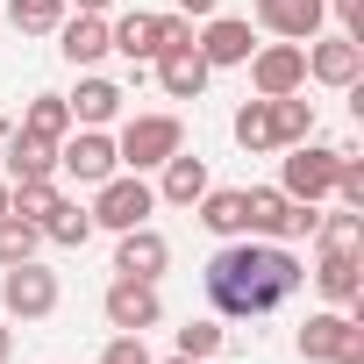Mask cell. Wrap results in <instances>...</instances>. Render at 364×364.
<instances>
[{
    "label": "cell",
    "mask_w": 364,
    "mask_h": 364,
    "mask_svg": "<svg viewBox=\"0 0 364 364\" xmlns=\"http://www.w3.org/2000/svg\"><path fill=\"white\" fill-rule=\"evenodd\" d=\"M208 186H215V178H208V157H200V150H171V157L157 164V200H164V208H193Z\"/></svg>",
    "instance_id": "14"
},
{
    "label": "cell",
    "mask_w": 364,
    "mask_h": 364,
    "mask_svg": "<svg viewBox=\"0 0 364 364\" xmlns=\"http://www.w3.org/2000/svg\"><path fill=\"white\" fill-rule=\"evenodd\" d=\"M65 8H72V15H107L114 0H65Z\"/></svg>",
    "instance_id": "34"
},
{
    "label": "cell",
    "mask_w": 364,
    "mask_h": 364,
    "mask_svg": "<svg viewBox=\"0 0 364 364\" xmlns=\"http://www.w3.org/2000/svg\"><path fill=\"white\" fill-rule=\"evenodd\" d=\"M243 65H250V93H257V100L307 93V43H257Z\"/></svg>",
    "instance_id": "7"
},
{
    "label": "cell",
    "mask_w": 364,
    "mask_h": 364,
    "mask_svg": "<svg viewBox=\"0 0 364 364\" xmlns=\"http://www.w3.org/2000/svg\"><path fill=\"white\" fill-rule=\"evenodd\" d=\"M164 364H200V357H164Z\"/></svg>",
    "instance_id": "37"
},
{
    "label": "cell",
    "mask_w": 364,
    "mask_h": 364,
    "mask_svg": "<svg viewBox=\"0 0 364 364\" xmlns=\"http://www.w3.org/2000/svg\"><path fill=\"white\" fill-rule=\"evenodd\" d=\"M193 215H200V229L208 236H243V186H208L200 200H193Z\"/></svg>",
    "instance_id": "20"
},
{
    "label": "cell",
    "mask_w": 364,
    "mask_h": 364,
    "mask_svg": "<svg viewBox=\"0 0 364 364\" xmlns=\"http://www.w3.org/2000/svg\"><path fill=\"white\" fill-rule=\"evenodd\" d=\"M307 79H314V86H336V93L357 86V79H364V43L343 36V29H336V36H314V43H307Z\"/></svg>",
    "instance_id": "11"
},
{
    "label": "cell",
    "mask_w": 364,
    "mask_h": 364,
    "mask_svg": "<svg viewBox=\"0 0 364 364\" xmlns=\"http://www.w3.org/2000/svg\"><path fill=\"white\" fill-rule=\"evenodd\" d=\"M65 15H72L65 0H8V22H15V36H50Z\"/></svg>",
    "instance_id": "27"
},
{
    "label": "cell",
    "mask_w": 364,
    "mask_h": 364,
    "mask_svg": "<svg viewBox=\"0 0 364 364\" xmlns=\"http://www.w3.org/2000/svg\"><path fill=\"white\" fill-rule=\"evenodd\" d=\"M36 250H43V229H36V222L0 215V272H8V264H29Z\"/></svg>",
    "instance_id": "26"
},
{
    "label": "cell",
    "mask_w": 364,
    "mask_h": 364,
    "mask_svg": "<svg viewBox=\"0 0 364 364\" xmlns=\"http://www.w3.org/2000/svg\"><path fill=\"white\" fill-rule=\"evenodd\" d=\"M100 314L107 328H129V336H150L164 321V300H157V279H114L100 293Z\"/></svg>",
    "instance_id": "8"
},
{
    "label": "cell",
    "mask_w": 364,
    "mask_h": 364,
    "mask_svg": "<svg viewBox=\"0 0 364 364\" xmlns=\"http://www.w3.org/2000/svg\"><path fill=\"white\" fill-rule=\"evenodd\" d=\"M15 357V328H8V314H0V364Z\"/></svg>",
    "instance_id": "35"
},
{
    "label": "cell",
    "mask_w": 364,
    "mask_h": 364,
    "mask_svg": "<svg viewBox=\"0 0 364 364\" xmlns=\"http://www.w3.org/2000/svg\"><path fill=\"white\" fill-rule=\"evenodd\" d=\"M208 300L215 314L229 321H257L272 307H286L300 286H307V264L293 257V243H264V236H229L215 257H208Z\"/></svg>",
    "instance_id": "1"
},
{
    "label": "cell",
    "mask_w": 364,
    "mask_h": 364,
    "mask_svg": "<svg viewBox=\"0 0 364 364\" xmlns=\"http://www.w3.org/2000/svg\"><path fill=\"white\" fill-rule=\"evenodd\" d=\"M65 107H72V129H107V122H122V86L100 79V72H79Z\"/></svg>",
    "instance_id": "15"
},
{
    "label": "cell",
    "mask_w": 364,
    "mask_h": 364,
    "mask_svg": "<svg viewBox=\"0 0 364 364\" xmlns=\"http://www.w3.org/2000/svg\"><path fill=\"white\" fill-rule=\"evenodd\" d=\"M272 122H279V150H286V143H307V136H314V100L286 93V100H272Z\"/></svg>",
    "instance_id": "28"
},
{
    "label": "cell",
    "mask_w": 364,
    "mask_h": 364,
    "mask_svg": "<svg viewBox=\"0 0 364 364\" xmlns=\"http://www.w3.org/2000/svg\"><path fill=\"white\" fill-rule=\"evenodd\" d=\"M357 272H364V264H357V250H321L307 279H314V293H321L328 307L357 314V307H364V279H357Z\"/></svg>",
    "instance_id": "13"
},
{
    "label": "cell",
    "mask_w": 364,
    "mask_h": 364,
    "mask_svg": "<svg viewBox=\"0 0 364 364\" xmlns=\"http://www.w3.org/2000/svg\"><path fill=\"white\" fill-rule=\"evenodd\" d=\"M336 143H286V157H279V193L286 200H307V208H321L328 200V186H336Z\"/></svg>",
    "instance_id": "3"
},
{
    "label": "cell",
    "mask_w": 364,
    "mask_h": 364,
    "mask_svg": "<svg viewBox=\"0 0 364 364\" xmlns=\"http://www.w3.org/2000/svg\"><path fill=\"white\" fill-rule=\"evenodd\" d=\"M58 171L79 178V186H100V178H114V171H122L114 136H107V129H72V136L58 143Z\"/></svg>",
    "instance_id": "9"
},
{
    "label": "cell",
    "mask_w": 364,
    "mask_h": 364,
    "mask_svg": "<svg viewBox=\"0 0 364 364\" xmlns=\"http://www.w3.org/2000/svg\"><path fill=\"white\" fill-rule=\"evenodd\" d=\"M328 15H343V36L364 43V0H328Z\"/></svg>",
    "instance_id": "32"
},
{
    "label": "cell",
    "mask_w": 364,
    "mask_h": 364,
    "mask_svg": "<svg viewBox=\"0 0 364 364\" xmlns=\"http://www.w3.org/2000/svg\"><path fill=\"white\" fill-rule=\"evenodd\" d=\"M107 50H122L129 65H150L157 58V15H122V22H107Z\"/></svg>",
    "instance_id": "21"
},
{
    "label": "cell",
    "mask_w": 364,
    "mask_h": 364,
    "mask_svg": "<svg viewBox=\"0 0 364 364\" xmlns=\"http://www.w3.org/2000/svg\"><path fill=\"white\" fill-rule=\"evenodd\" d=\"M300 357L307 364H364V321L343 307H321L300 321Z\"/></svg>",
    "instance_id": "6"
},
{
    "label": "cell",
    "mask_w": 364,
    "mask_h": 364,
    "mask_svg": "<svg viewBox=\"0 0 364 364\" xmlns=\"http://www.w3.org/2000/svg\"><path fill=\"white\" fill-rule=\"evenodd\" d=\"M222 343H229V328L215 321V314H200V321H186V328H178V357H222Z\"/></svg>",
    "instance_id": "29"
},
{
    "label": "cell",
    "mask_w": 364,
    "mask_h": 364,
    "mask_svg": "<svg viewBox=\"0 0 364 364\" xmlns=\"http://www.w3.org/2000/svg\"><path fill=\"white\" fill-rule=\"evenodd\" d=\"M328 193H336V200H343V208H364V164H357V157H350V150H343V157H336V186H328Z\"/></svg>",
    "instance_id": "30"
},
{
    "label": "cell",
    "mask_w": 364,
    "mask_h": 364,
    "mask_svg": "<svg viewBox=\"0 0 364 364\" xmlns=\"http://www.w3.org/2000/svg\"><path fill=\"white\" fill-rule=\"evenodd\" d=\"M50 36H58V58L79 65V72H93V65L107 58V22H100V15H65Z\"/></svg>",
    "instance_id": "18"
},
{
    "label": "cell",
    "mask_w": 364,
    "mask_h": 364,
    "mask_svg": "<svg viewBox=\"0 0 364 364\" xmlns=\"http://www.w3.org/2000/svg\"><path fill=\"white\" fill-rule=\"evenodd\" d=\"M150 65H157V86H164V100H200V93H208V79H215V72H208V58H200L193 43L157 50Z\"/></svg>",
    "instance_id": "17"
},
{
    "label": "cell",
    "mask_w": 364,
    "mask_h": 364,
    "mask_svg": "<svg viewBox=\"0 0 364 364\" xmlns=\"http://www.w3.org/2000/svg\"><path fill=\"white\" fill-rule=\"evenodd\" d=\"M58 300H65V286H58V272L36 264V257L0 272V314H8V321H50Z\"/></svg>",
    "instance_id": "5"
},
{
    "label": "cell",
    "mask_w": 364,
    "mask_h": 364,
    "mask_svg": "<svg viewBox=\"0 0 364 364\" xmlns=\"http://www.w3.org/2000/svg\"><path fill=\"white\" fill-rule=\"evenodd\" d=\"M15 129H29V136H43V143H65V136H72V107H65V93H36V100L22 107Z\"/></svg>",
    "instance_id": "24"
},
{
    "label": "cell",
    "mask_w": 364,
    "mask_h": 364,
    "mask_svg": "<svg viewBox=\"0 0 364 364\" xmlns=\"http://www.w3.org/2000/svg\"><path fill=\"white\" fill-rule=\"evenodd\" d=\"M164 264H171V243L143 222V229H122V243H114V279H164Z\"/></svg>",
    "instance_id": "16"
},
{
    "label": "cell",
    "mask_w": 364,
    "mask_h": 364,
    "mask_svg": "<svg viewBox=\"0 0 364 364\" xmlns=\"http://www.w3.org/2000/svg\"><path fill=\"white\" fill-rule=\"evenodd\" d=\"M171 150H186V122H178V114H129V122L114 129L122 171H157Z\"/></svg>",
    "instance_id": "2"
},
{
    "label": "cell",
    "mask_w": 364,
    "mask_h": 364,
    "mask_svg": "<svg viewBox=\"0 0 364 364\" xmlns=\"http://www.w3.org/2000/svg\"><path fill=\"white\" fill-rule=\"evenodd\" d=\"M193 50L208 58V72H229V65H243V58L257 50V29H250L243 15H208V22L193 29Z\"/></svg>",
    "instance_id": "10"
},
{
    "label": "cell",
    "mask_w": 364,
    "mask_h": 364,
    "mask_svg": "<svg viewBox=\"0 0 364 364\" xmlns=\"http://www.w3.org/2000/svg\"><path fill=\"white\" fill-rule=\"evenodd\" d=\"M328 22V0H257V29L279 43H314Z\"/></svg>",
    "instance_id": "12"
},
{
    "label": "cell",
    "mask_w": 364,
    "mask_h": 364,
    "mask_svg": "<svg viewBox=\"0 0 364 364\" xmlns=\"http://www.w3.org/2000/svg\"><path fill=\"white\" fill-rule=\"evenodd\" d=\"M15 178H58V143L15 129L8 136V186H15Z\"/></svg>",
    "instance_id": "19"
},
{
    "label": "cell",
    "mask_w": 364,
    "mask_h": 364,
    "mask_svg": "<svg viewBox=\"0 0 364 364\" xmlns=\"http://www.w3.org/2000/svg\"><path fill=\"white\" fill-rule=\"evenodd\" d=\"M43 243H58V250H86V243H93V208L58 200V208L43 215Z\"/></svg>",
    "instance_id": "23"
},
{
    "label": "cell",
    "mask_w": 364,
    "mask_h": 364,
    "mask_svg": "<svg viewBox=\"0 0 364 364\" xmlns=\"http://www.w3.org/2000/svg\"><path fill=\"white\" fill-rule=\"evenodd\" d=\"M178 15H186V22H208V15H222V0H178Z\"/></svg>",
    "instance_id": "33"
},
{
    "label": "cell",
    "mask_w": 364,
    "mask_h": 364,
    "mask_svg": "<svg viewBox=\"0 0 364 364\" xmlns=\"http://www.w3.org/2000/svg\"><path fill=\"white\" fill-rule=\"evenodd\" d=\"M314 250H364V208H336L314 222Z\"/></svg>",
    "instance_id": "25"
},
{
    "label": "cell",
    "mask_w": 364,
    "mask_h": 364,
    "mask_svg": "<svg viewBox=\"0 0 364 364\" xmlns=\"http://www.w3.org/2000/svg\"><path fill=\"white\" fill-rule=\"evenodd\" d=\"M229 136H236L250 157H272V150H279V122H272V100H243V107H236V122H229Z\"/></svg>",
    "instance_id": "22"
},
{
    "label": "cell",
    "mask_w": 364,
    "mask_h": 364,
    "mask_svg": "<svg viewBox=\"0 0 364 364\" xmlns=\"http://www.w3.org/2000/svg\"><path fill=\"white\" fill-rule=\"evenodd\" d=\"M100 364H157V357H150V343H143V336H129V328H114V343L100 350Z\"/></svg>",
    "instance_id": "31"
},
{
    "label": "cell",
    "mask_w": 364,
    "mask_h": 364,
    "mask_svg": "<svg viewBox=\"0 0 364 364\" xmlns=\"http://www.w3.org/2000/svg\"><path fill=\"white\" fill-rule=\"evenodd\" d=\"M157 215V186H150V178L143 171H114V178H100V186H93V229H143Z\"/></svg>",
    "instance_id": "4"
},
{
    "label": "cell",
    "mask_w": 364,
    "mask_h": 364,
    "mask_svg": "<svg viewBox=\"0 0 364 364\" xmlns=\"http://www.w3.org/2000/svg\"><path fill=\"white\" fill-rule=\"evenodd\" d=\"M0 215H8V178H0Z\"/></svg>",
    "instance_id": "36"
}]
</instances>
